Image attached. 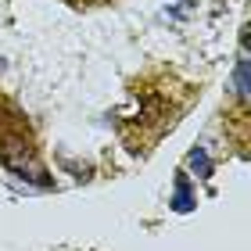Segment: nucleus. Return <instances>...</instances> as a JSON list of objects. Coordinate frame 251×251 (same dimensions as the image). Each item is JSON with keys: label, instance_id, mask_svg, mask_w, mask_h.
<instances>
[{"label": "nucleus", "instance_id": "f257e3e1", "mask_svg": "<svg viewBox=\"0 0 251 251\" xmlns=\"http://www.w3.org/2000/svg\"><path fill=\"white\" fill-rule=\"evenodd\" d=\"M65 4H72V7H100V4H108V0H65Z\"/></svg>", "mask_w": 251, "mask_h": 251}]
</instances>
